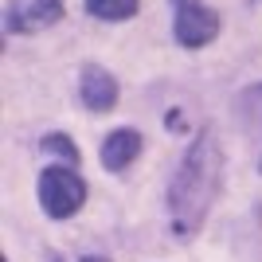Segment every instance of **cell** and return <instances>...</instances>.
Here are the masks:
<instances>
[{"label": "cell", "instance_id": "10", "mask_svg": "<svg viewBox=\"0 0 262 262\" xmlns=\"http://www.w3.org/2000/svg\"><path fill=\"white\" fill-rule=\"evenodd\" d=\"M82 262H110V258H94V254H86V258H82Z\"/></svg>", "mask_w": 262, "mask_h": 262}, {"label": "cell", "instance_id": "3", "mask_svg": "<svg viewBox=\"0 0 262 262\" xmlns=\"http://www.w3.org/2000/svg\"><path fill=\"white\" fill-rule=\"evenodd\" d=\"M176 4V39L184 47H204L208 39H215L219 32V16L200 4V0H172Z\"/></svg>", "mask_w": 262, "mask_h": 262}, {"label": "cell", "instance_id": "7", "mask_svg": "<svg viewBox=\"0 0 262 262\" xmlns=\"http://www.w3.org/2000/svg\"><path fill=\"white\" fill-rule=\"evenodd\" d=\"M86 12L98 20H129L137 12V0H86Z\"/></svg>", "mask_w": 262, "mask_h": 262}, {"label": "cell", "instance_id": "2", "mask_svg": "<svg viewBox=\"0 0 262 262\" xmlns=\"http://www.w3.org/2000/svg\"><path fill=\"white\" fill-rule=\"evenodd\" d=\"M86 200V184L71 168H47L39 176V204L51 219H71Z\"/></svg>", "mask_w": 262, "mask_h": 262}, {"label": "cell", "instance_id": "4", "mask_svg": "<svg viewBox=\"0 0 262 262\" xmlns=\"http://www.w3.org/2000/svg\"><path fill=\"white\" fill-rule=\"evenodd\" d=\"M59 16H63V0H12L4 12V24H8V32L28 35L51 28Z\"/></svg>", "mask_w": 262, "mask_h": 262}, {"label": "cell", "instance_id": "6", "mask_svg": "<svg viewBox=\"0 0 262 262\" xmlns=\"http://www.w3.org/2000/svg\"><path fill=\"white\" fill-rule=\"evenodd\" d=\"M137 153H141V133L137 129H114L102 141V164L106 168H125Z\"/></svg>", "mask_w": 262, "mask_h": 262}, {"label": "cell", "instance_id": "9", "mask_svg": "<svg viewBox=\"0 0 262 262\" xmlns=\"http://www.w3.org/2000/svg\"><path fill=\"white\" fill-rule=\"evenodd\" d=\"M43 149H47V153H55V157H63L67 164L78 161V149L71 145V137H63V133H51V137L43 141Z\"/></svg>", "mask_w": 262, "mask_h": 262}, {"label": "cell", "instance_id": "5", "mask_svg": "<svg viewBox=\"0 0 262 262\" xmlns=\"http://www.w3.org/2000/svg\"><path fill=\"white\" fill-rule=\"evenodd\" d=\"M82 102H86L90 110H110L114 102H118V82L102 71V67H86L82 71Z\"/></svg>", "mask_w": 262, "mask_h": 262}, {"label": "cell", "instance_id": "8", "mask_svg": "<svg viewBox=\"0 0 262 262\" xmlns=\"http://www.w3.org/2000/svg\"><path fill=\"white\" fill-rule=\"evenodd\" d=\"M235 110H239V121H247V125L262 129V86L243 90L239 102H235Z\"/></svg>", "mask_w": 262, "mask_h": 262}, {"label": "cell", "instance_id": "1", "mask_svg": "<svg viewBox=\"0 0 262 262\" xmlns=\"http://www.w3.org/2000/svg\"><path fill=\"white\" fill-rule=\"evenodd\" d=\"M219 168H223V157H219V145L208 129L200 133L192 149L180 161V172L172 176V188H168V215H172V227L180 239L196 235L204 215H208L211 200L219 192Z\"/></svg>", "mask_w": 262, "mask_h": 262}]
</instances>
